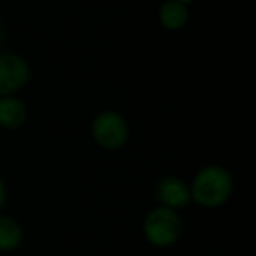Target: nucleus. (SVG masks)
<instances>
[{
	"label": "nucleus",
	"mask_w": 256,
	"mask_h": 256,
	"mask_svg": "<svg viewBox=\"0 0 256 256\" xmlns=\"http://www.w3.org/2000/svg\"><path fill=\"white\" fill-rule=\"evenodd\" d=\"M232 176L220 165H209L195 176L192 184V198L204 207H220L228 200L232 193Z\"/></svg>",
	"instance_id": "1"
},
{
	"label": "nucleus",
	"mask_w": 256,
	"mask_h": 256,
	"mask_svg": "<svg viewBox=\"0 0 256 256\" xmlns=\"http://www.w3.org/2000/svg\"><path fill=\"white\" fill-rule=\"evenodd\" d=\"M182 234V221L174 209L156 207L146 216L144 235L156 248H168L176 244Z\"/></svg>",
	"instance_id": "2"
},
{
	"label": "nucleus",
	"mask_w": 256,
	"mask_h": 256,
	"mask_svg": "<svg viewBox=\"0 0 256 256\" xmlns=\"http://www.w3.org/2000/svg\"><path fill=\"white\" fill-rule=\"evenodd\" d=\"M93 137L102 148L118 150L128 139V124L121 114L104 110L93 121Z\"/></svg>",
	"instance_id": "3"
},
{
	"label": "nucleus",
	"mask_w": 256,
	"mask_h": 256,
	"mask_svg": "<svg viewBox=\"0 0 256 256\" xmlns=\"http://www.w3.org/2000/svg\"><path fill=\"white\" fill-rule=\"evenodd\" d=\"M30 78L28 64L12 53L0 54V96H9L22 90Z\"/></svg>",
	"instance_id": "4"
},
{
	"label": "nucleus",
	"mask_w": 256,
	"mask_h": 256,
	"mask_svg": "<svg viewBox=\"0 0 256 256\" xmlns=\"http://www.w3.org/2000/svg\"><path fill=\"white\" fill-rule=\"evenodd\" d=\"M156 198L162 202V207L179 209L184 207L192 200V193L184 181L179 178H165L156 186Z\"/></svg>",
	"instance_id": "5"
},
{
	"label": "nucleus",
	"mask_w": 256,
	"mask_h": 256,
	"mask_svg": "<svg viewBox=\"0 0 256 256\" xmlns=\"http://www.w3.org/2000/svg\"><path fill=\"white\" fill-rule=\"evenodd\" d=\"M26 120V107L14 96H0V126L20 128Z\"/></svg>",
	"instance_id": "6"
},
{
	"label": "nucleus",
	"mask_w": 256,
	"mask_h": 256,
	"mask_svg": "<svg viewBox=\"0 0 256 256\" xmlns=\"http://www.w3.org/2000/svg\"><path fill=\"white\" fill-rule=\"evenodd\" d=\"M160 22L167 30H181L188 22V9L186 4L178 0H168L160 9Z\"/></svg>",
	"instance_id": "7"
},
{
	"label": "nucleus",
	"mask_w": 256,
	"mask_h": 256,
	"mask_svg": "<svg viewBox=\"0 0 256 256\" xmlns=\"http://www.w3.org/2000/svg\"><path fill=\"white\" fill-rule=\"evenodd\" d=\"M23 232L18 221L9 216H0V251H14L22 244Z\"/></svg>",
	"instance_id": "8"
},
{
	"label": "nucleus",
	"mask_w": 256,
	"mask_h": 256,
	"mask_svg": "<svg viewBox=\"0 0 256 256\" xmlns=\"http://www.w3.org/2000/svg\"><path fill=\"white\" fill-rule=\"evenodd\" d=\"M4 202H6V186H4V182H2V179H0V209H2Z\"/></svg>",
	"instance_id": "9"
},
{
	"label": "nucleus",
	"mask_w": 256,
	"mask_h": 256,
	"mask_svg": "<svg viewBox=\"0 0 256 256\" xmlns=\"http://www.w3.org/2000/svg\"><path fill=\"white\" fill-rule=\"evenodd\" d=\"M2 37H4V30H2V23H0V40H2Z\"/></svg>",
	"instance_id": "10"
},
{
	"label": "nucleus",
	"mask_w": 256,
	"mask_h": 256,
	"mask_svg": "<svg viewBox=\"0 0 256 256\" xmlns=\"http://www.w3.org/2000/svg\"><path fill=\"white\" fill-rule=\"evenodd\" d=\"M178 2H181V4H188V2H193V0H178Z\"/></svg>",
	"instance_id": "11"
}]
</instances>
